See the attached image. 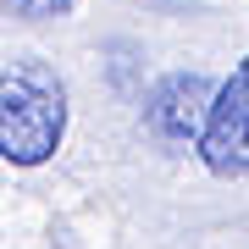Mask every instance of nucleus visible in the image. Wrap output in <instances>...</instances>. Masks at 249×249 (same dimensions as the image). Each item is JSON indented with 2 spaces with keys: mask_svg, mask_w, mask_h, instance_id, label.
<instances>
[{
  "mask_svg": "<svg viewBox=\"0 0 249 249\" xmlns=\"http://www.w3.org/2000/svg\"><path fill=\"white\" fill-rule=\"evenodd\" d=\"M194 150L205 160V172H216V178H244L249 172V55L227 72V83H216Z\"/></svg>",
  "mask_w": 249,
  "mask_h": 249,
  "instance_id": "nucleus-2",
  "label": "nucleus"
},
{
  "mask_svg": "<svg viewBox=\"0 0 249 249\" xmlns=\"http://www.w3.org/2000/svg\"><path fill=\"white\" fill-rule=\"evenodd\" d=\"M72 6H78V0H6V11H11V17H22V22H45V17H67Z\"/></svg>",
  "mask_w": 249,
  "mask_h": 249,
  "instance_id": "nucleus-4",
  "label": "nucleus"
},
{
  "mask_svg": "<svg viewBox=\"0 0 249 249\" xmlns=\"http://www.w3.org/2000/svg\"><path fill=\"white\" fill-rule=\"evenodd\" d=\"M67 139V83L39 55H17L0 67V160L45 166Z\"/></svg>",
  "mask_w": 249,
  "mask_h": 249,
  "instance_id": "nucleus-1",
  "label": "nucleus"
},
{
  "mask_svg": "<svg viewBox=\"0 0 249 249\" xmlns=\"http://www.w3.org/2000/svg\"><path fill=\"white\" fill-rule=\"evenodd\" d=\"M211 78L205 72H172V78L155 83L150 106H144V127L166 144H194L205 127V111H211Z\"/></svg>",
  "mask_w": 249,
  "mask_h": 249,
  "instance_id": "nucleus-3",
  "label": "nucleus"
}]
</instances>
